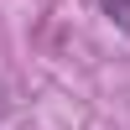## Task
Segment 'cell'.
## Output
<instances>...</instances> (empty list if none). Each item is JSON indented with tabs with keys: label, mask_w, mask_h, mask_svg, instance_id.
I'll use <instances>...</instances> for the list:
<instances>
[{
	"label": "cell",
	"mask_w": 130,
	"mask_h": 130,
	"mask_svg": "<svg viewBox=\"0 0 130 130\" xmlns=\"http://www.w3.org/2000/svg\"><path fill=\"white\" fill-rule=\"evenodd\" d=\"M104 16H109L115 26H120L125 37H130V0H104Z\"/></svg>",
	"instance_id": "6da1fadb"
}]
</instances>
